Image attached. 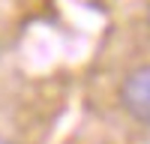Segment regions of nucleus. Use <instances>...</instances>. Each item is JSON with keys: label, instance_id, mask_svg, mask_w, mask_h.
<instances>
[{"label": "nucleus", "instance_id": "obj_1", "mask_svg": "<svg viewBox=\"0 0 150 144\" xmlns=\"http://www.w3.org/2000/svg\"><path fill=\"white\" fill-rule=\"evenodd\" d=\"M120 102L138 123L150 126V66H138L123 78Z\"/></svg>", "mask_w": 150, "mask_h": 144}, {"label": "nucleus", "instance_id": "obj_2", "mask_svg": "<svg viewBox=\"0 0 150 144\" xmlns=\"http://www.w3.org/2000/svg\"><path fill=\"white\" fill-rule=\"evenodd\" d=\"M0 144H12V141H6V138H0Z\"/></svg>", "mask_w": 150, "mask_h": 144}]
</instances>
